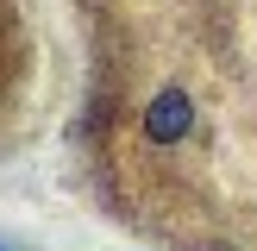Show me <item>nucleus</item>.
Returning <instances> with one entry per match:
<instances>
[{"instance_id": "obj_1", "label": "nucleus", "mask_w": 257, "mask_h": 251, "mask_svg": "<svg viewBox=\"0 0 257 251\" xmlns=\"http://www.w3.org/2000/svg\"><path fill=\"white\" fill-rule=\"evenodd\" d=\"M188 132H195V100H188L182 88H163L145 107V138L151 145H182Z\"/></svg>"}]
</instances>
